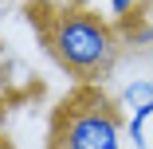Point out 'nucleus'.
Instances as JSON below:
<instances>
[{"mask_svg": "<svg viewBox=\"0 0 153 149\" xmlns=\"http://www.w3.org/2000/svg\"><path fill=\"white\" fill-rule=\"evenodd\" d=\"M27 24L39 32L47 55L79 82H106L122 59L118 27L79 4L36 0L27 8Z\"/></svg>", "mask_w": 153, "mask_h": 149, "instance_id": "obj_1", "label": "nucleus"}, {"mask_svg": "<svg viewBox=\"0 0 153 149\" xmlns=\"http://www.w3.org/2000/svg\"><path fill=\"white\" fill-rule=\"evenodd\" d=\"M47 149H126V110L98 82H79L51 110Z\"/></svg>", "mask_w": 153, "mask_h": 149, "instance_id": "obj_2", "label": "nucleus"}, {"mask_svg": "<svg viewBox=\"0 0 153 149\" xmlns=\"http://www.w3.org/2000/svg\"><path fill=\"white\" fill-rule=\"evenodd\" d=\"M122 110H137V106H153V79H134L126 90H122V102H118Z\"/></svg>", "mask_w": 153, "mask_h": 149, "instance_id": "obj_3", "label": "nucleus"}, {"mask_svg": "<svg viewBox=\"0 0 153 149\" xmlns=\"http://www.w3.org/2000/svg\"><path fill=\"white\" fill-rule=\"evenodd\" d=\"M134 8H137V0H110V12H114L118 20H126V16H134Z\"/></svg>", "mask_w": 153, "mask_h": 149, "instance_id": "obj_4", "label": "nucleus"}, {"mask_svg": "<svg viewBox=\"0 0 153 149\" xmlns=\"http://www.w3.org/2000/svg\"><path fill=\"white\" fill-rule=\"evenodd\" d=\"M0 149H16V145H12V141H8L4 133H0Z\"/></svg>", "mask_w": 153, "mask_h": 149, "instance_id": "obj_5", "label": "nucleus"}, {"mask_svg": "<svg viewBox=\"0 0 153 149\" xmlns=\"http://www.w3.org/2000/svg\"><path fill=\"white\" fill-rule=\"evenodd\" d=\"M145 59H149V71H153V43L145 47Z\"/></svg>", "mask_w": 153, "mask_h": 149, "instance_id": "obj_6", "label": "nucleus"}, {"mask_svg": "<svg viewBox=\"0 0 153 149\" xmlns=\"http://www.w3.org/2000/svg\"><path fill=\"white\" fill-rule=\"evenodd\" d=\"M59 4H75V0H59Z\"/></svg>", "mask_w": 153, "mask_h": 149, "instance_id": "obj_7", "label": "nucleus"}]
</instances>
